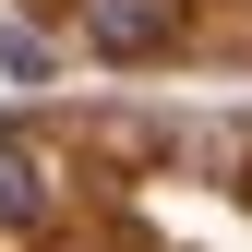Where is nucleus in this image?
Here are the masks:
<instances>
[{
    "instance_id": "nucleus-1",
    "label": "nucleus",
    "mask_w": 252,
    "mask_h": 252,
    "mask_svg": "<svg viewBox=\"0 0 252 252\" xmlns=\"http://www.w3.org/2000/svg\"><path fill=\"white\" fill-rule=\"evenodd\" d=\"M84 48L96 60H168L180 48V0H84Z\"/></svg>"
},
{
    "instance_id": "nucleus-2",
    "label": "nucleus",
    "mask_w": 252,
    "mask_h": 252,
    "mask_svg": "<svg viewBox=\"0 0 252 252\" xmlns=\"http://www.w3.org/2000/svg\"><path fill=\"white\" fill-rule=\"evenodd\" d=\"M48 156L36 144H12V132H0V228H48Z\"/></svg>"
}]
</instances>
